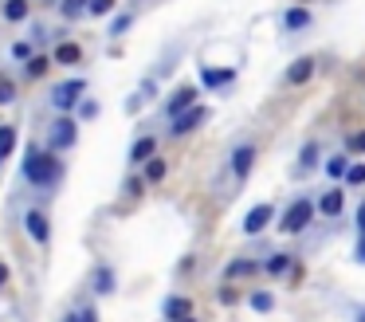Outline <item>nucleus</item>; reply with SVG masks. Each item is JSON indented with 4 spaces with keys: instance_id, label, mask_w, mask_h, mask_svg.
Masks as SVG:
<instances>
[{
    "instance_id": "28",
    "label": "nucleus",
    "mask_w": 365,
    "mask_h": 322,
    "mask_svg": "<svg viewBox=\"0 0 365 322\" xmlns=\"http://www.w3.org/2000/svg\"><path fill=\"white\" fill-rule=\"evenodd\" d=\"M346 188H365V161H354L346 173V181H341Z\"/></svg>"
},
{
    "instance_id": "44",
    "label": "nucleus",
    "mask_w": 365,
    "mask_h": 322,
    "mask_svg": "<svg viewBox=\"0 0 365 322\" xmlns=\"http://www.w3.org/2000/svg\"><path fill=\"white\" fill-rule=\"evenodd\" d=\"M299 4H307V0H299Z\"/></svg>"
},
{
    "instance_id": "36",
    "label": "nucleus",
    "mask_w": 365,
    "mask_h": 322,
    "mask_svg": "<svg viewBox=\"0 0 365 322\" xmlns=\"http://www.w3.org/2000/svg\"><path fill=\"white\" fill-rule=\"evenodd\" d=\"M346 149L349 154H365V130H349L346 134Z\"/></svg>"
},
{
    "instance_id": "21",
    "label": "nucleus",
    "mask_w": 365,
    "mask_h": 322,
    "mask_svg": "<svg viewBox=\"0 0 365 322\" xmlns=\"http://www.w3.org/2000/svg\"><path fill=\"white\" fill-rule=\"evenodd\" d=\"M138 173H142V177H145V185H161V181H165L169 177V161H165V157H150V161H145L142 165V169H138Z\"/></svg>"
},
{
    "instance_id": "8",
    "label": "nucleus",
    "mask_w": 365,
    "mask_h": 322,
    "mask_svg": "<svg viewBox=\"0 0 365 322\" xmlns=\"http://www.w3.org/2000/svg\"><path fill=\"white\" fill-rule=\"evenodd\" d=\"M24 232L32 236L36 248H48L51 243V216L43 208H24Z\"/></svg>"
},
{
    "instance_id": "2",
    "label": "nucleus",
    "mask_w": 365,
    "mask_h": 322,
    "mask_svg": "<svg viewBox=\"0 0 365 322\" xmlns=\"http://www.w3.org/2000/svg\"><path fill=\"white\" fill-rule=\"evenodd\" d=\"M314 216H318V204L302 193V196H294V201L279 212L275 224H279V232H283V236H302L310 224H314Z\"/></svg>"
},
{
    "instance_id": "14",
    "label": "nucleus",
    "mask_w": 365,
    "mask_h": 322,
    "mask_svg": "<svg viewBox=\"0 0 365 322\" xmlns=\"http://www.w3.org/2000/svg\"><path fill=\"white\" fill-rule=\"evenodd\" d=\"M114 287H118L114 267L110 263H95V271H91V291H95V295H114Z\"/></svg>"
},
{
    "instance_id": "33",
    "label": "nucleus",
    "mask_w": 365,
    "mask_h": 322,
    "mask_svg": "<svg viewBox=\"0 0 365 322\" xmlns=\"http://www.w3.org/2000/svg\"><path fill=\"white\" fill-rule=\"evenodd\" d=\"M9 55H12V59H16V63H28V59H32V44H28V39H16V44H12L9 47Z\"/></svg>"
},
{
    "instance_id": "31",
    "label": "nucleus",
    "mask_w": 365,
    "mask_h": 322,
    "mask_svg": "<svg viewBox=\"0 0 365 322\" xmlns=\"http://www.w3.org/2000/svg\"><path fill=\"white\" fill-rule=\"evenodd\" d=\"M16 99H20V86L12 79H0V106H12Z\"/></svg>"
},
{
    "instance_id": "25",
    "label": "nucleus",
    "mask_w": 365,
    "mask_h": 322,
    "mask_svg": "<svg viewBox=\"0 0 365 322\" xmlns=\"http://www.w3.org/2000/svg\"><path fill=\"white\" fill-rule=\"evenodd\" d=\"M51 67H56V59H51V55H32V59L24 63V79H43Z\"/></svg>"
},
{
    "instance_id": "39",
    "label": "nucleus",
    "mask_w": 365,
    "mask_h": 322,
    "mask_svg": "<svg viewBox=\"0 0 365 322\" xmlns=\"http://www.w3.org/2000/svg\"><path fill=\"white\" fill-rule=\"evenodd\" d=\"M9 279H12V271H9V263H4V259H0V291L9 287Z\"/></svg>"
},
{
    "instance_id": "19",
    "label": "nucleus",
    "mask_w": 365,
    "mask_h": 322,
    "mask_svg": "<svg viewBox=\"0 0 365 322\" xmlns=\"http://www.w3.org/2000/svg\"><path fill=\"white\" fill-rule=\"evenodd\" d=\"M189 314H192V298H185V295H169L165 303H161V318L165 322L189 318Z\"/></svg>"
},
{
    "instance_id": "41",
    "label": "nucleus",
    "mask_w": 365,
    "mask_h": 322,
    "mask_svg": "<svg viewBox=\"0 0 365 322\" xmlns=\"http://www.w3.org/2000/svg\"><path fill=\"white\" fill-rule=\"evenodd\" d=\"M357 232H361V236H365V201H361V204H357Z\"/></svg>"
},
{
    "instance_id": "43",
    "label": "nucleus",
    "mask_w": 365,
    "mask_h": 322,
    "mask_svg": "<svg viewBox=\"0 0 365 322\" xmlns=\"http://www.w3.org/2000/svg\"><path fill=\"white\" fill-rule=\"evenodd\" d=\"M177 322H197V318H192V314H189V318H177Z\"/></svg>"
},
{
    "instance_id": "10",
    "label": "nucleus",
    "mask_w": 365,
    "mask_h": 322,
    "mask_svg": "<svg viewBox=\"0 0 365 322\" xmlns=\"http://www.w3.org/2000/svg\"><path fill=\"white\" fill-rule=\"evenodd\" d=\"M318 216H326V220H338L341 216V208H346V185H330L322 196H318Z\"/></svg>"
},
{
    "instance_id": "3",
    "label": "nucleus",
    "mask_w": 365,
    "mask_h": 322,
    "mask_svg": "<svg viewBox=\"0 0 365 322\" xmlns=\"http://www.w3.org/2000/svg\"><path fill=\"white\" fill-rule=\"evenodd\" d=\"M83 99H87V75L59 79V83L51 86V94H48V102H51V110H56V114H75Z\"/></svg>"
},
{
    "instance_id": "20",
    "label": "nucleus",
    "mask_w": 365,
    "mask_h": 322,
    "mask_svg": "<svg viewBox=\"0 0 365 322\" xmlns=\"http://www.w3.org/2000/svg\"><path fill=\"white\" fill-rule=\"evenodd\" d=\"M349 165H354V157H349V154H334V157H326V161H322V173L341 185V181H346V173H349Z\"/></svg>"
},
{
    "instance_id": "15",
    "label": "nucleus",
    "mask_w": 365,
    "mask_h": 322,
    "mask_svg": "<svg viewBox=\"0 0 365 322\" xmlns=\"http://www.w3.org/2000/svg\"><path fill=\"white\" fill-rule=\"evenodd\" d=\"M51 59H56V67H79L83 63V44H75V39H59L56 51H51Z\"/></svg>"
},
{
    "instance_id": "4",
    "label": "nucleus",
    "mask_w": 365,
    "mask_h": 322,
    "mask_svg": "<svg viewBox=\"0 0 365 322\" xmlns=\"http://www.w3.org/2000/svg\"><path fill=\"white\" fill-rule=\"evenodd\" d=\"M75 141H79V118L75 114H56L48 126V149L51 154H63V149H71Z\"/></svg>"
},
{
    "instance_id": "42",
    "label": "nucleus",
    "mask_w": 365,
    "mask_h": 322,
    "mask_svg": "<svg viewBox=\"0 0 365 322\" xmlns=\"http://www.w3.org/2000/svg\"><path fill=\"white\" fill-rule=\"evenodd\" d=\"M59 322H79V318H75V311H71V314H63V318H59Z\"/></svg>"
},
{
    "instance_id": "27",
    "label": "nucleus",
    "mask_w": 365,
    "mask_h": 322,
    "mask_svg": "<svg viewBox=\"0 0 365 322\" xmlns=\"http://www.w3.org/2000/svg\"><path fill=\"white\" fill-rule=\"evenodd\" d=\"M12 149H16V126H0V165L12 157Z\"/></svg>"
},
{
    "instance_id": "7",
    "label": "nucleus",
    "mask_w": 365,
    "mask_h": 322,
    "mask_svg": "<svg viewBox=\"0 0 365 322\" xmlns=\"http://www.w3.org/2000/svg\"><path fill=\"white\" fill-rule=\"evenodd\" d=\"M208 122V106H189L185 114H177V118H169V138H189L192 130H200V126Z\"/></svg>"
},
{
    "instance_id": "32",
    "label": "nucleus",
    "mask_w": 365,
    "mask_h": 322,
    "mask_svg": "<svg viewBox=\"0 0 365 322\" xmlns=\"http://www.w3.org/2000/svg\"><path fill=\"white\" fill-rule=\"evenodd\" d=\"M130 24H134V12H118V16L110 20V36H126Z\"/></svg>"
},
{
    "instance_id": "18",
    "label": "nucleus",
    "mask_w": 365,
    "mask_h": 322,
    "mask_svg": "<svg viewBox=\"0 0 365 322\" xmlns=\"http://www.w3.org/2000/svg\"><path fill=\"white\" fill-rule=\"evenodd\" d=\"M255 271H263V263H255V259H247V256H236L224 267V279L236 283V279H247V275H255Z\"/></svg>"
},
{
    "instance_id": "38",
    "label": "nucleus",
    "mask_w": 365,
    "mask_h": 322,
    "mask_svg": "<svg viewBox=\"0 0 365 322\" xmlns=\"http://www.w3.org/2000/svg\"><path fill=\"white\" fill-rule=\"evenodd\" d=\"M287 279H291V283H302V279H307V267L294 259V267H291V275H287Z\"/></svg>"
},
{
    "instance_id": "29",
    "label": "nucleus",
    "mask_w": 365,
    "mask_h": 322,
    "mask_svg": "<svg viewBox=\"0 0 365 322\" xmlns=\"http://www.w3.org/2000/svg\"><path fill=\"white\" fill-rule=\"evenodd\" d=\"M122 193H126L130 201H134V196H142L145 193V177H142V173H130V177L122 181Z\"/></svg>"
},
{
    "instance_id": "17",
    "label": "nucleus",
    "mask_w": 365,
    "mask_h": 322,
    "mask_svg": "<svg viewBox=\"0 0 365 322\" xmlns=\"http://www.w3.org/2000/svg\"><path fill=\"white\" fill-rule=\"evenodd\" d=\"M294 251H271L267 259H263V275H271V279H279V275H291V267H294Z\"/></svg>"
},
{
    "instance_id": "16",
    "label": "nucleus",
    "mask_w": 365,
    "mask_h": 322,
    "mask_svg": "<svg viewBox=\"0 0 365 322\" xmlns=\"http://www.w3.org/2000/svg\"><path fill=\"white\" fill-rule=\"evenodd\" d=\"M310 20H314V16H310L307 4H291V8L283 12V31H287V36H294V31H307Z\"/></svg>"
},
{
    "instance_id": "37",
    "label": "nucleus",
    "mask_w": 365,
    "mask_h": 322,
    "mask_svg": "<svg viewBox=\"0 0 365 322\" xmlns=\"http://www.w3.org/2000/svg\"><path fill=\"white\" fill-rule=\"evenodd\" d=\"M75 318H79V322H98V311L91 303H83L79 311H75Z\"/></svg>"
},
{
    "instance_id": "11",
    "label": "nucleus",
    "mask_w": 365,
    "mask_h": 322,
    "mask_svg": "<svg viewBox=\"0 0 365 322\" xmlns=\"http://www.w3.org/2000/svg\"><path fill=\"white\" fill-rule=\"evenodd\" d=\"M314 71H318V59H314V55H302V59H294L291 67L283 71V83L287 86H302V83L314 79Z\"/></svg>"
},
{
    "instance_id": "22",
    "label": "nucleus",
    "mask_w": 365,
    "mask_h": 322,
    "mask_svg": "<svg viewBox=\"0 0 365 322\" xmlns=\"http://www.w3.org/2000/svg\"><path fill=\"white\" fill-rule=\"evenodd\" d=\"M0 16L9 24H24L28 16H32V0H4V4H0Z\"/></svg>"
},
{
    "instance_id": "45",
    "label": "nucleus",
    "mask_w": 365,
    "mask_h": 322,
    "mask_svg": "<svg viewBox=\"0 0 365 322\" xmlns=\"http://www.w3.org/2000/svg\"><path fill=\"white\" fill-rule=\"evenodd\" d=\"M0 4H4V0H0Z\"/></svg>"
},
{
    "instance_id": "40",
    "label": "nucleus",
    "mask_w": 365,
    "mask_h": 322,
    "mask_svg": "<svg viewBox=\"0 0 365 322\" xmlns=\"http://www.w3.org/2000/svg\"><path fill=\"white\" fill-rule=\"evenodd\" d=\"M357 263H365V236H357V251H354Z\"/></svg>"
},
{
    "instance_id": "13",
    "label": "nucleus",
    "mask_w": 365,
    "mask_h": 322,
    "mask_svg": "<svg viewBox=\"0 0 365 322\" xmlns=\"http://www.w3.org/2000/svg\"><path fill=\"white\" fill-rule=\"evenodd\" d=\"M236 83V67H200V86H208V91H220V86Z\"/></svg>"
},
{
    "instance_id": "46",
    "label": "nucleus",
    "mask_w": 365,
    "mask_h": 322,
    "mask_svg": "<svg viewBox=\"0 0 365 322\" xmlns=\"http://www.w3.org/2000/svg\"><path fill=\"white\" fill-rule=\"evenodd\" d=\"M357 322H361V318H357Z\"/></svg>"
},
{
    "instance_id": "6",
    "label": "nucleus",
    "mask_w": 365,
    "mask_h": 322,
    "mask_svg": "<svg viewBox=\"0 0 365 322\" xmlns=\"http://www.w3.org/2000/svg\"><path fill=\"white\" fill-rule=\"evenodd\" d=\"M255 157H259V146H255V141H240V146L228 154V173L240 181V185H244V181L252 177V169H255Z\"/></svg>"
},
{
    "instance_id": "5",
    "label": "nucleus",
    "mask_w": 365,
    "mask_h": 322,
    "mask_svg": "<svg viewBox=\"0 0 365 322\" xmlns=\"http://www.w3.org/2000/svg\"><path fill=\"white\" fill-rule=\"evenodd\" d=\"M279 220V208L271 201H259V204H252V208L244 212V220H240V232L244 236H263L271 224Z\"/></svg>"
},
{
    "instance_id": "34",
    "label": "nucleus",
    "mask_w": 365,
    "mask_h": 322,
    "mask_svg": "<svg viewBox=\"0 0 365 322\" xmlns=\"http://www.w3.org/2000/svg\"><path fill=\"white\" fill-rule=\"evenodd\" d=\"M216 303L220 306H240V291L232 287V283H224V287L216 291Z\"/></svg>"
},
{
    "instance_id": "26",
    "label": "nucleus",
    "mask_w": 365,
    "mask_h": 322,
    "mask_svg": "<svg viewBox=\"0 0 365 322\" xmlns=\"http://www.w3.org/2000/svg\"><path fill=\"white\" fill-rule=\"evenodd\" d=\"M247 306H252L255 314H271L275 311V295H271V291H252V295H247Z\"/></svg>"
},
{
    "instance_id": "9",
    "label": "nucleus",
    "mask_w": 365,
    "mask_h": 322,
    "mask_svg": "<svg viewBox=\"0 0 365 322\" xmlns=\"http://www.w3.org/2000/svg\"><path fill=\"white\" fill-rule=\"evenodd\" d=\"M197 94H200V91H197L192 83H181L177 91H169L165 106H161V110H165V118H177V114H185L189 106H197Z\"/></svg>"
},
{
    "instance_id": "12",
    "label": "nucleus",
    "mask_w": 365,
    "mask_h": 322,
    "mask_svg": "<svg viewBox=\"0 0 365 322\" xmlns=\"http://www.w3.org/2000/svg\"><path fill=\"white\" fill-rule=\"evenodd\" d=\"M150 157H158V138H153V134H142V138H134V146H130V154H126L130 169H142Z\"/></svg>"
},
{
    "instance_id": "24",
    "label": "nucleus",
    "mask_w": 365,
    "mask_h": 322,
    "mask_svg": "<svg viewBox=\"0 0 365 322\" xmlns=\"http://www.w3.org/2000/svg\"><path fill=\"white\" fill-rule=\"evenodd\" d=\"M87 8H91V0H59L56 12L71 24V20H83V16H87Z\"/></svg>"
},
{
    "instance_id": "23",
    "label": "nucleus",
    "mask_w": 365,
    "mask_h": 322,
    "mask_svg": "<svg viewBox=\"0 0 365 322\" xmlns=\"http://www.w3.org/2000/svg\"><path fill=\"white\" fill-rule=\"evenodd\" d=\"M318 157H322V146H318L314 138L310 141H302V149H299V173H310V169H318Z\"/></svg>"
},
{
    "instance_id": "1",
    "label": "nucleus",
    "mask_w": 365,
    "mask_h": 322,
    "mask_svg": "<svg viewBox=\"0 0 365 322\" xmlns=\"http://www.w3.org/2000/svg\"><path fill=\"white\" fill-rule=\"evenodd\" d=\"M20 181H24L28 188H40V193L56 188L59 181H63V161H59V154H51L48 146H28L24 161H20Z\"/></svg>"
},
{
    "instance_id": "35",
    "label": "nucleus",
    "mask_w": 365,
    "mask_h": 322,
    "mask_svg": "<svg viewBox=\"0 0 365 322\" xmlns=\"http://www.w3.org/2000/svg\"><path fill=\"white\" fill-rule=\"evenodd\" d=\"M75 118H79V122H91V118H98V102H95V99H83L79 110H75Z\"/></svg>"
},
{
    "instance_id": "30",
    "label": "nucleus",
    "mask_w": 365,
    "mask_h": 322,
    "mask_svg": "<svg viewBox=\"0 0 365 322\" xmlns=\"http://www.w3.org/2000/svg\"><path fill=\"white\" fill-rule=\"evenodd\" d=\"M114 8H118V0H91L87 16H91V20H103V16H110Z\"/></svg>"
}]
</instances>
